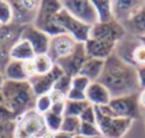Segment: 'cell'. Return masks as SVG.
Returning <instances> with one entry per match:
<instances>
[{"instance_id": "43", "label": "cell", "mask_w": 145, "mask_h": 138, "mask_svg": "<svg viewBox=\"0 0 145 138\" xmlns=\"http://www.w3.org/2000/svg\"><path fill=\"white\" fill-rule=\"evenodd\" d=\"M3 104H4V96H3L1 90H0V105H3Z\"/></svg>"}, {"instance_id": "3", "label": "cell", "mask_w": 145, "mask_h": 138, "mask_svg": "<svg viewBox=\"0 0 145 138\" xmlns=\"http://www.w3.org/2000/svg\"><path fill=\"white\" fill-rule=\"evenodd\" d=\"M97 124L102 138H125L133 128L134 120L115 116L110 111L108 106L95 108Z\"/></svg>"}, {"instance_id": "11", "label": "cell", "mask_w": 145, "mask_h": 138, "mask_svg": "<svg viewBox=\"0 0 145 138\" xmlns=\"http://www.w3.org/2000/svg\"><path fill=\"white\" fill-rule=\"evenodd\" d=\"M78 42H75L66 33H60L50 37V44H48V50L47 55L52 59L54 63L59 61L60 59L65 58V56L70 55L72 51L75 50Z\"/></svg>"}, {"instance_id": "33", "label": "cell", "mask_w": 145, "mask_h": 138, "mask_svg": "<svg viewBox=\"0 0 145 138\" xmlns=\"http://www.w3.org/2000/svg\"><path fill=\"white\" fill-rule=\"evenodd\" d=\"M89 85H90V81L80 74L71 77V88H75V90H78V91L85 92Z\"/></svg>"}, {"instance_id": "19", "label": "cell", "mask_w": 145, "mask_h": 138, "mask_svg": "<svg viewBox=\"0 0 145 138\" xmlns=\"http://www.w3.org/2000/svg\"><path fill=\"white\" fill-rule=\"evenodd\" d=\"M116 46L117 45H115V44L93 40V38H89V40L84 44L87 55L89 56V58H97V59H102V60L108 59L115 53Z\"/></svg>"}, {"instance_id": "29", "label": "cell", "mask_w": 145, "mask_h": 138, "mask_svg": "<svg viewBox=\"0 0 145 138\" xmlns=\"http://www.w3.org/2000/svg\"><path fill=\"white\" fill-rule=\"evenodd\" d=\"M52 106V100H51L50 93L47 95H41L36 97V102H35V110L37 113H40L41 115H45L46 113L51 110Z\"/></svg>"}, {"instance_id": "46", "label": "cell", "mask_w": 145, "mask_h": 138, "mask_svg": "<svg viewBox=\"0 0 145 138\" xmlns=\"http://www.w3.org/2000/svg\"><path fill=\"white\" fill-rule=\"evenodd\" d=\"M141 41H143V42L145 44V37H144V38H141Z\"/></svg>"}, {"instance_id": "5", "label": "cell", "mask_w": 145, "mask_h": 138, "mask_svg": "<svg viewBox=\"0 0 145 138\" xmlns=\"http://www.w3.org/2000/svg\"><path fill=\"white\" fill-rule=\"evenodd\" d=\"M63 9V4L61 1H56V0H43L40 4V9H38L37 17L33 23L35 27L45 32L47 36L52 37V36L64 33L60 26L56 22V15L60 10Z\"/></svg>"}, {"instance_id": "35", "label": "cell", "mask_w": 145, "mask_h": 138, "mask_svg": "<svg viewBox=\"0 0 145 138\" xmlns=\"http://www.w3.org/2000/svg\"><path fill=\"white\" fill-rule=\"evenodd\" d=\"M14 123H0V138H15Z\"/></svg>"}, {"instance_id": "9", "label": "cell", "mask_w": 145, "mask_h": 138, "mask_svg": "<svg viewBox=\"0 0 145 138\" xmlns=\"http://www.w3.org/2000/svg\"><path fill=\"white\" fill-rule=\"evenodd\" d=\"M41 1L31 0H13L10 1L13 9V24L18 27H25L35 23L40 9Z\"/></svg>"}, {"instance_id": "6", "label": "cell", "mask_w": 145, "mask_h": 138, "mask_svg": "<svg viewBox=\"0 0 145 138\" xmlns=\"http://www.w3.org/2000/svg\"><path fill=\"white\" fill-rule=\"evenodd\" d=\"M56 22H57V24L63 30V32L72 37V40L75 42L85 44L88 41V38H89L92 27H89V26L84 24L83 22L78 20L76 18H74L72 15L69 14L66 10L61 9L57 13Z\"/></svg>"}, {"instance_id": "37", "label": "cell", "mask_w": 145, "mask_h": 138, "mask_svg": "<svg viewBox=\"0 0 145 138\" xmlns=\"http://www.w3.org/2000/svg\"><path fill=\"white\" fill-rule=\"evenodd\" d=\"M66 100L69 101H85V92H82V91H78L75 88H70V91L66 95Z\"/></svg>"}, {"instance_id": "17", "label": "cell", "mask_w": 145, "mask_h": 138, "mask_svg": "<svg viewBox=\"0 0 145 138\" xmlns=\"http://www.w3.org/2000/svg\"><path fill=\"white\" fill-rule=\"evenodd\" d=\"M144 4V1H133V0H116L112 1L113 17L115 20L120 24L125 23L129 18H131Z\"/></svg>"}, {"instance_id": "23", "label": "cell", "mask_w": 145, "mask_h": 138, "mask_svg": "<svg viewBox=\"0 0 145 138\" xmlns=\"http://www.w3.org/2000/svg\"><path fill=\"white\" fill-rule=\"evenodd\" d=\"M95 8L98 17V23H111L115 22L113 17V8L111 0H92Z\"/></svg>"}, {"instance_id": "30", "label": "cell", "mask_w": 145, "mask_h": 138, "mask_svg": "<svg viewBox=\"0 0 145 138\" xmlns=\"http://www.w3.org/2000/svg\"><path fill=\"white\" fill-rule=\"evenodd\" d=\"M79 136H83L85 138H102L97 124H90V123H82Z\"/></svg>"}, {"instance_id": "36", "label": "cell", "mask_w": 145, "mask_h": 138, "mask_svg": "<svg viewBox=\"0 0 145 138\" xmlns=\"http://www.w3.org/2000/svg\"><path fill=\"white\" fill-rule=\"evenodd\" d=\"M65 102L66 100H55L52 101V106H51V113L57 114V115L64 116V113H65Z\"/></svg>"}, {"instance_id": "24", "label": "cell", "mask_w": 145, "mask_h": 138, "mask_svg": "<svg viewBox=\"0 0 145 138\" xmlns=\"http://www.w3.org/2000/svg\"><path fill=\"white\" fill-rule=\"evenodd\" d=\"M33 64L36 68V75L37 74H46L55 67V63L52 59L47 55V54H41V55H36L33 58Z\"/></svg>"}, {"instance_id": "28", "label": "cell", "mask_w": 145, "mask_h": 138, "mask_svg": "<svg viewBox=\"0 0 145 138\" xmlns=\"http://www.w3.org/2000/svg\"><path fill=\"white\" fill-rule=\"evenodd\" d=\"M43 118H45V123H46V127H47V131L50 132V133H55V132L60 131L64 116L48 111V113H46L45 115H43Z\"/></svg>"}, {"instance_id": "14", "label": "cell", "mask_w": 145, "mask_h": 138, "mask_svg": "<svg viewBox=\"0 0 145 138\" xmlns=\"http://www.w3.org/2000/svg\"><path fill=\"white\" fill-rule=\"evenodd\" d=\"M64 75V72L59 68L55 64V67L52 68V70H50L46 74H37L35 77H32L28 82H29L31 87H32L33 93L37 96L41 95H47L51 91L54 90V86L57 82V79Z\"/></svg>"}, {"instance_id": "12", "label": "cell", "mask_w": 145, "mask_h": 138, "mask_svg": "<svg viewBox=\"0 0 145 138\" xmlns=\"http://www.w3.org/2000/svg\"><path fill=\"white\" fill-rule=\"evenodd\" d=\"M20 28L15 24L10 26H0V70H4L8 64L9 53L12 46L19 40Z\"/></svg>"}, {"instance_id": "26", "label": "cell", "mask_w": 145, "mask_h": 138, "mask_svg": "<svg viewBox=\"0 0 145 138\" xmlns=\"http://www.w3.org/2000/svg\"><path fill=\"white\" fill-rule=\"evenodd\" d=\"M88 105H89V102H88L87 100L85 101H69V100H66L64 116H78V118H79L80 114L83 113V110H84Z\"/></svg>"}, {"instance_id": "40", "label": "cell", "mask_w": 145, "mask_h": 138, "mask_svg": "<svg viewBox=\"0 0 145 138\" xmlns=\"http://www.w3.org/2000/svg\"><path fill=\"white\" fill-rule=\"evenodd\" d=\"M45 138H74V136L66 133V132L59 131V132H55V133H50V132H48Z\"/></svg>"}, {"instance_id": "13", "label": "cell", "mask_w": 145, "mask_h": 138, "mask_svg": "<svg viewBox=\"0 0 145 138\" xmlns=\"http://www.w3.org/2000/svg\"><path fill=\"white\" fill-rule=\"evenodd\" d=\"M19 38L27 41V42L32 46L36 55L47 54L48 44H50V36H47L45 32L38 30V28L35 27L33 24L25 26V27L20 28Z\"/></svg>"}, {"instance_id": "4", "label": "cell", "mask_w": 145, "mask_h": 138, "mask_svg": "<svg viewBox=\"0 0 145 138\" xmlns=\"http://www.w3.org/2000/svg\"><path fill=\"white\" fill-rule=\"evenodd\" d=\"M47 133L45 118L35 109L18 116L14 123L15 138H45Z\"/></svg>"}, {"instance_id": "32", "label": "cell", "mask_w": 145, "mask_h": 138, "mask_svg": "<svg viewBox=\"0 0 145 138\" xmlns=\"http://www.w3.org/2000/svg\"><path fill=\"white\" fill-rule=\"evenodd\" d=\"M79 118H80V120H82V123L95 124V121H97V111H95V108L89 104V105L83 110V113L80 114Z\"/></svg>"}, {"instance_id": "44", "label": "cell", "mask_w": 145, "mask_h": 138, "mask_svg": "<svg viewBox=\"0 0 145 138\" xmlns=\"http://www.w3.org/2000/svg\"><path fill=\"white\" fill-rule=\"evenodd\" d=\"M141 119H143V121H144V128H145V111H143V116H141Z\"/></svg>"}, {"instance_id": "25", "label": "cell", "mask_w": 145, "mask_h": 138, "mask_svg": "<svg viewBox=\"0 0 145 138\" xmlns=\"http://www.w3.org/2000/svg\"><path fill=\"white\" fill-rule=\"evenodd\" d=\"M82 127V120L78 116H64L60 131L66 132L71 136H78Z\"/></svg>"}, {"instance_id": "10", "label": "cell", "mask_w": 145, "mask_h": 138, "mask_svg": "<svg viewBox=\"0 0 145 138\" xmlns=\"http://www.w3.org/2000/svg\"><path fill=\"white\" fill-rule=\"evenodd\" d=\"M125 35L126 32L123 30V27L115 20V22L111 23H97L95 26H93L92 30H90L89 38L117 45L125 37Z\"/></svg>"}, {"instance_id": "39", "label": "cell", "mask_w": 145, "mask_h": 138, "mask_svg": "<svg viewBox=\"0 0 145 138\" xmlns=\"http://www.w3.org/2000/svg\"><path fill=\"white\" fill-rule=\"evenodd\" d=\"M138 70V81H139V86H140V90L145 88V67H140V68H136Z\"/></svg>"}, {"instance_id": "8", "label": "cell", "mask_w": 145, "mask_h": 138, "mask_svg": "<svg viewBox=\"0 0 145 138\" xmlns=\"http://www.w3.org/2000/svg\"><path fill=\"white\" fill-rule=\"evenodd\" d=\"M63 9L84 24L93 27L98 23V17L92 0H64Z\"/></svg>"}, {"instance_id": "16", "label": "cell", "mask_w": 145, "mask_h": 138, "mask_svg": "<svg viewBox=\"0 0 145 138\" xmlns=\"http://www.w3.org/2000/svg\"><path fill=\"white\" fill-rule=\"evenodd\" d=\"M85 98L87 101L94 108H102L107 106L110 101L112 100V96L108 92V90L101 82H90L85 91Z\"/></svg>"}, {"instance_id": "21", "label": "cell", "mask_w": 145, "mask_h": 138, "mask_svg": "<svg viewBox=\"0 0 145 138\" xmlns=\"http://www.w3.org/2000/svg\"><path fill=\"white\" fill-rule=\"evenodd\" d=\"M36 56L35 51H33L32 46L24 40H18L14 45L12 46L9 53V59L10 60H17V61H28L32 60Z\"/></svg>"}, {"instance_id": "41", "label": "cell", "mask_w": 145, "mask_h": 138, "mask_svg": "<svg viewBox=\"0 0 145 138\" xmlns=\"http://www.w3.org/2000/svg\"><path fill=\"white\" fill-rule=\"evenodd\" d=\"M138 98H139V105H140L141 110L145 111V88L140 90V92L138 93Z\"/></svg>"}, {"instance_id": "2", "label": "cell", "mask_w": 145, "mask_h": 138, "mask_svg": "<svg viewBox=\"0 0 145 138\" xmlns=\"http://www.w3.org/2000/svg\"><path fill=\"white\" fill-rule=\"evenodd\" d=\"M0 90L4 96V104L17 116L35 109L36 95L33 93L29 82L5 81Z\"/></svg>"}, {"instance_id": "22", "label": "cell", "mask_w": 145, "mask_h": 138, "mask_svg": "<svg viewBox=\"0 0 145 138\" xmlns=\"http://www.w3.org/2000/svg\"><path fill=\"white\" fill-rule=\"evenodd\" d=\"M5 81H13V82H28V77L24 72L22 61L9 60L3 70Z\"/></svg>"}, {"instance_id": "31", "label": "cell", "mask_w": 145, "mask_h": 138, "mask_svg": "<svg viewBox=\"0 0 145 138\" xmlns=\"http://www.w3.org/2000/svg\"><path fill=\"white\" fill-rule=\"evenodd\" d=\"M70 88H71V77L64 74V75H61L57 79V82L55 83L52 91H57V92L63 93L66 97V95H68V92L70 91Z\"/></svg>"}, {"instance_id": "38", "label": "cell", "mask_w": 145, "mask_h": 138, "mask_svg": "<svg viewBox=\"0 0 145 138\" xmlns=\"http://www.w3.org/2000/svg\"><path fill=\"white\" fill-rule=\"evenodd\" d=\"M23 68H24V72L28 77V81L36 75V68H35V64H33V59L28 61H23Z\"/></svg>"}, {"instance_id": "45", "label": "cell", "mask_w": 145, "mask_h": 138, "mask_svg": "<svg viewBox=\"0 0 145 138\" xmlns=\"http://www.w3.org/2000/svg\"><path fill=\"white\" fill-rule=\"evenodd\" d=\"M74 138H85V137H83V136H79V134H78V136H74Z\"/></svg>"}, {"instance_id": "27", "label": "cell", "mask_w": 145, "mask_h": 138, "mask_svg": "<svg viewBox=\"0 0 145 138\" xmlns=\"http://www.w3.org/2000/svg\"><path fill=\"white\" fill-rule=\"evenodd\" d=\"M13 24V9L10 1L0 0V26Z\"/></svg>"}, {"instance_id": "1", "label": "cell", "mask_w": 145, "mask_h": 138, "mask_svg": "<svg viewBox=\"0 0 145 138\" xmlns=\"http://www.w3.org/2000/svg\"><path fill=\"white\" fill-rule=\"evenodd\" d=\"M98 82L107 88L112 98L138 95L140 92L136 68L122 60L115 53L106 59L105 68Z\"/></svg>"}, {"instance_id": "42", "label": "cell", "mask_w": 145, "mask_h": 138, "mask_svg": "<svg viewBox=\"0 0 145 138\" xmlns=\"http://www.w3.org/2000/svg\"><path fill=\"white\" fill-rule=\"evenodd\" d=\"M4 82H5L4 74H3V72H1V70H0V88H1V86L4 85Z\"/></svg>"}, {"instance_id": "20", "label": "cell", "mask_w": 145, "mask_h": 138, "mask_svg": "<svg viewBox=\"0 0 145 138\" xmlns=\"http://www.w3.org/2000/svg\"><path fill=\"white\" fill-rule=\"evenodd\" d=\"M105 61L106 60H102V59L89 58L88 56L85 59V61L83 63L82 68H80L79 74L88 78L90 82H97L101 78V74H102L103 68H105Z\"/></svg>"}, {"instance_id": "7", "label": "cell", "mask_w": 145, "mask_h": 138, "mask_svg": "<svg viewBox=\"0 0 145 138\" xmlns=\"http://www.w3.org/2000/svg\"><path fill=\"white\" fill-rule=\"evenodd\" d=\"M108 109L115 116L130 120H139L143 116V110L139 105L138 95L122 96V97H115L110 101Z\"/></svg>"}, {"instance_id": "15", "label": "cell", "mask_w": 145, "mask_h": 138, "mask_svg": "<svg viewBox=\"0 0 145 138\" xmlns=\"http://www.w3.org/2000/svg\"><path fill=\"white\" fill-rule=\"evenodd\" d=\"M87 58L88 55H87V51H85L84 44H78L75 50L72 51L70 55L60 59L55 64L63 70L64 74L69 75V77H74V75L79 74L80 68H82L83 63L85 61Z\"/></svg>"}, {"instance_id": "18", "label": "cell", "mask_w": 145, "mask_h": 138, "mask_svg": "<svg viewBox=\"0 0 145 138\" xmlns=\"http://www.w3.org/2000/svg\"><path fill=\"white\" fill-rule=\"evenodd\" d=\"M121 26L123 27L126 35L133 36V37L139 38V40L144 38L145 37V1L140 7V9L133 17L129 18Z\"/></svg>"}, {"instance_id": "34", "label": "cell", "mask_w": 145, "mask_h": 138, "mask_svg": "<svg viewBox=\"0 0 145 138\" xmlns=\"http://www.w3.org/2000/svg\"><path fill=\"white\" fill-rule=\"evenodd\" d=\"M17 118L18 116L5 104L0 105V123H13L17 120Z\"/></svg>"}]
</instances>
